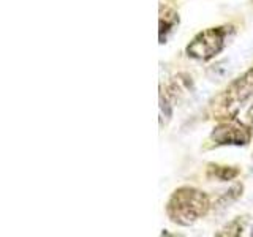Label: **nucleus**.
<instances>
[{
  "instance_id": "1",
  "label": "nucleus",
  "mask_w": 253,
  "mask_h": 237,
  "mask_svg": "<svg viewBox=\"0 0 253 237\" xmlns=\"http://www.w3.org/2000/svg\"><path fill=\"white\" fill-rule=\"evenodd\" d=\"M211 209V201L206 193L193 187H180L174 192L166 204V213L172 223L190 226L204 217Z\"/></svg>"
},
{
  "instance_id": "2",
  "label": "nucleus",
  "mask_w": 253,
  "mask_h": 237,
  "mask_svg": "<svg viewBox=\"0 0 253 237\" xmlns=\"http://www.w3.org/2000/svg\"><path fill=\"white\" fill-rule=\"evenodd\" d=\"M253 98V67L229 84L211 103V116L217 120H226L237 116L239 109Z\"/></svg>"
},
{
  "instance_id": "3",
  "label": "nucleus",
  "mask_w": 253,
  "mask_h": 237,
  "mask_svg": "<svg viewBox=\"0 0 253 237\" xmlns=\"http://www.w3.org/2000/svg\"><path fill=\"white\" fill-rule=\"evenodd\" d=\"M234 27L233 26H220L211 27L200 32L190 44L187 46V55L195 60H211L218 55L228 44V40L233 37Z\"/></svg>"
},
{
  "instance_id": "4",
  "label": "nucleus",
  "mask_w": 253,
  "mask_h": 237,
  "mask_svg": "<svg viewBox=\"0 0 253 237\" xmlns=\"http://www.w3.org/2000/svg\"><path fill=\"white\" fill-rule=\"evenodd\" d=\"M252 126L239 118L221 120L211 133V141L215 146H247L252 139Z\"/></svg>"
},
{
  "instance_id": "5",
  "label": "nucleus",
  "mask_w": 253,
  "mask_h": 237,
  "mask_svg": "<svg viewBox=\"0 0 253 237\" xmlns=\"http://www.w3.org/2000/svg\"><path fill=\"white\" fill-rule=\"evenodd\" d=\"M179 24V14L169 6H160V43L163 44L171 32Z\"/></svg>"
},
{
  "instance_id": "6",
  "label": "nucleus",
  "mask_w": 253,
  "mask_h": 237,
  "mask_svg": "<svg viewBox=\"0 0 253 237\" xmlns=\"http://www.w3.org/2000/svg\"><path fill=\"white\" fill-rule=\"evenodd\" d=\"M241 174L236 166H220V164H209L208 166V177L217 179L220 182L233 180Z\"/></svg>"
},
{
  "instance_id": "7",
  "label": "nucleus",
  "mask_w": 253,
  "mask_h": 237,
  "mask_svg": "<svg viewBox=\"0 0 253 237\" xmlns=\"http://www.w3.org/2000/svg\"><path fill=\"white\" fill-rule=\"evenodd\" d=\"M241 234H242V225H239V220H234L221 233H217V236H241Z\"/></svg>"
}]
</instances>
